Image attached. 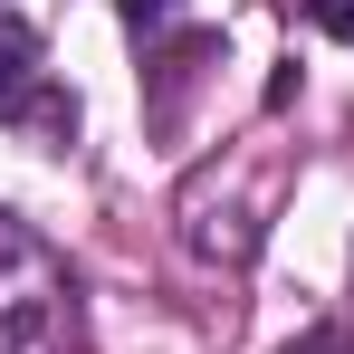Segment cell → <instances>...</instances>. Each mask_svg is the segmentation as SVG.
Returning a JSON list of instances; mask_svg holds the SVG:
<instances>
[{
  "label": "cell",
  "instance_id": "6da1fadb",
  "mask_svg": "<svg viewBox=\"0 0 354 354\" xmlns=\"http://www.w3.org/2000/svg\"><path fill=\"white\" fill-rule=\"evenodd\" d=\"M0 124H29V134H77V96H58L39 77V29L29 19H0Z\"/></svg>",
  "mask_w": 354,
  "mask_h": 354
},
{
  "label": "cell",
  "instance_id": "7a4b0ae2",
  "mask_svg": "<svg viewBox=\"0 0 354 354\" xmlns=\"http://www.w3.org/2000/svg\"><path fill=\"white\" fill-rule=\"evenodd\" d=\"M124 10V29H134V39H144V29H173L182 19V0H115Z\"/></svg>",
  "mask_w": 354,
  "mask_h": 354
},
{
  "label": "cell",
  "instance_id": "3957f363",
  "mask_svg": "<svg viewBox=\"0 0 354 354\" xmlns=\"http://www.w3.org/2000/svg\"><path fill=\"white\" fill-rule=\"evenodd\" d=\"M306 19H316L326 39H354V0H306Z\"/></svg>",
  "mask_w": 354,
  "mask_h": 354
},
{
  "label": "cell",
  "instance_id": "277c9868",
  "mask_svg": "<svg viewBox=\"0 0 354 354\" xmlns=\"http://www.w3.org/2000/svg\"><path fill=\"white\" fill-rule=\"evenodd\" d=\"M288 354H354V345H345V335H335V326H306V335H297Z\"/></svg>",
  "mask_w": 354,
  "mask_h": 354
}]
</instances>
